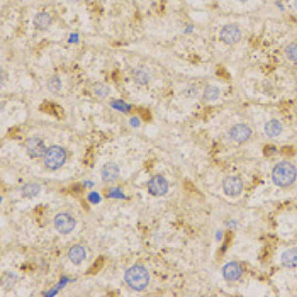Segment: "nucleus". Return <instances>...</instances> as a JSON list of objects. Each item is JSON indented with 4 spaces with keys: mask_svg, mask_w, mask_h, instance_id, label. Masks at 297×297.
Returning a JSON list of instances; mask_svg holds the SVG:
<instances>
[{
    "mask_svg": "<svg viewBox=\"0 0 297 297\" xmlns=\"http://www.w3.org/2000/svg\"><path fill=\"white\" fill-rule=\"evenodd\" d=\"M238 2H241V3H245V2H248V0H238Z\"/></svg>",
    "mask_w": 297,
    "mask_h": 297,
    "instance_id": "nucleus-26",
    "label": "nucleus"
},
{
    "mask_svg": "<svg viewBox=\"0 0 297 297\" xmlns=\"http://www.w3.org/2000/svg\"><path fill=\"white\" fill-rule=\"evenodd\" d=\"M33 26L39 31H46L53 26V17L48 12H38L33 19Z\"/></svg>",
    "mask_w": 297,
    "mask_h": 297,
    "instance_id": "nucleus-13",
    "label": "nucleus"
},
{
    "mask_svg": "<svg viewBox=\"0 0 297 297\" xmlns=\"http://www.w3.org/2000/svg\"><path fill=\"white\" fill-rule=\"evenodd\" d=\"M85 258H87V248L83 247V245H80V243H75V245H71L70 247V249H68V260H70V263H73V265H82L83 261H85Z\"/></svg>",
    "mask_w": 297,
    "mask_h": 297,
    "instance_id": "nucleus-12",
    "label": "nucleus"
},
{
    "mask_svg": "<svg viewBox=\"0 0 297 297\" xmlns=\"http://www.w3.org/2000/svg\"><path fill=\"white\" fill-rule=\"evenodd\" d=\"M68 2H70V3H80L82 0H68Z\"/></svg>",
    "mask_w": 297,
    "mask_h": 297,
    "instance_id": "nucleus-24",
    "label": "nucleus"
},
{
    "mask_svg": "<svg viewBox=\"0 0 297 297\" xmlns=\"http://www.w3.org/2000/svg\"><path fill=\"white\" fill-rule=\"evenodd\" d=\"M119 175H121V168H119L117 163H112V161L105 163L100 170V177L104 184H114L119 178Z\"/></svg>",
    "mask_w": 297,
    "mask_h": 297,
    "instance_id": "nucleus-11",
    "label": "nucleus"
},
{
    "mask_svg": "<svg viewBox=\"0 0 297 297\" xmlns=\"http://www.w3.org/2000/svg\"><path fill=\"white\" fill-rule=\"evenodd\" d=\"M263 131H265V136L277 138V136H280V134H282L284 126H282V122H280L279 119H268V121L265 122V126H263Z\"/></svg>",
    "mask_w": 297,
    "mask_h": 297,
    "instance_id": "nucleus-14",
    "label": "nucleus"
},
{
    "mask_svg": "<svg viewBox=\"0 0 297 297\" xmlns=\"http://www.w3.org/2000/svg\"><path fill=\"white\" fill-rule=\"evenodd\" d=\"M228 136L231 141L238 143V145H243V143L251 140L253 129L249 128L248 124H245V122H236V124H233L231 128L228 129Z\"/></svg>",
    "mask_w": 297,
    "mask_h": 297,
    "instance_id": "nucleus-4",
    "label": "nucleus"
},
{
    "mask_svg": "<svg viewBox=\"0 0 297 297\" xmlns=\"http://www.w3.org/2000/svg\"><path fill=\"white\" fill-rule=\"evenodd\" d=\"M149 280H151V275H149L148 268L143 265H133L124 272V282L133 291H145L149 285Z\"/></svg>",
    "mask_w": 297,
    "mask_h": 297,
    "instance_id": "nucleus-2",
    "label": "nucleus"
},
{
    "mask_svg": "<svg viewBox=\"0 0 297 297\" xmlns=\"http://www.w3.org/2000/svg\"><path fill=\"white\" fill-rule=\"evenodd\" d=\"M221 95V90L216 85H205L204 92H202V100L204 102H216Z\"/></svg>",
    "mask_w": 297,
    "mask_h": 297,
    "instance_id": "nucleus-18",
    "label": "nucleus"
},
{
    "mask_svg": "<svg viewBox=\"0 0 297 297\" xmlns=\"http://www.w3.org/2000/svg\"><path fill=\"white\" fill-rule=\"evenodd\" d=\"M92 94L97 99H107L110 94V87L104 82H97V83H94V87H92Z\"/></svg>",
    "mask_w": 297,
    "mask_h": 297,
    "instance_id": "nucleus-19",
    "label": "nucleus"
},
{
    "mask_svg": "<svg viewBox=\"0 0 297 297\" xmlns=\"http://www.w3.org/2000/svg\"><path fill=\"white\" fill-rule=\"evenodd\" d=\"M223 192L228 197H238L243 192V180L238 175H228L223 180Z\"/></svg>",
    "mask_w": 297,
    "mask_h": 297,
    "instance_id": "nucleus-9",
    "label": "nucleus"
},
{
    "mask_svg": "<svg viewBox=\"0 0 297 297\" xmlns=\"http://www.w3.org/2000/svg\"><path fill=\"white\" fill-rule=\"evenodd\" d=\"M292 7H294V9L297 10V0H294V2H292Z\"/></svg>",
    "mask_w": 297,
    "mask_h": 297,
    "instance_id": "nucleus-25",
    "label": "nucleus"
},
{
    "mask_svg": "<svg viewBox=\"0 0 297 297\" xmlns=\"http://www.w3.org/2000/svg\"><path fill=\"white\" fill-rule=\"evenodd\" d=\"M19 282V275L17 273H14V272H5L2 275V287L5 289H10V287H14L15 284Z\"/></svg>",
    "mask_w": 297,
    "mask_h": 297,
    "instance_id": "nucleus-21",
    "label": "nucleus"
},
{
    "mask_svg": "<svg viewBox=\"0 0 297 297\" xmlns=\"http://www.w3.org/2000/svg\"><path fill=\"white\" fill-rule=\"evenodd\" d=\"M24 149H26V154L33 160H38V158H43L45 156V151H46V145H45V140L39 136H31L27 138L26 143H24Z\"/></svg>",
    "mask_w": 297,
    "mask_h": 297,
    "instance_id": "nucleus-6",
    "label": "nucleus"
},
{
    "mask_svg": "<svg viewBox=\"0 0 297 297\" xmlns=\"http://www.w3.org/2000/svg\"><path fill=\"white\" fill-rule=\"evenodd\" d=\"M131 126H133V128H138V126H140V119H138V117H131Z\"/></svg>",
    "mask_w": 297,
    "mask_h": 297,
    "instance_id": "nucleus-23",
    "label": "nucleus"
},
{
    "mask_svg": "<svg viewBox=\"0 0 297 297\" xmlns=\"http://www.w3.org/2000/svg\"><path fill=\"white\" fill-rule=\"evenodd\" d=\"M241 277H243V267L238 261H229V263H226L223 267V279L226 282L229 284L238 282Z\"/></svg>",
    "mask_w": 297,
    "mask_h": 297,
    "instance_id": "nucleus-10",
    "label": "nucleus"
},
{
    "mask_svg": "<svg viewBox=\"0 0 297 297\" xmlns=\"http://www.w3.org/2000/svg\"><path fill=\"white\" fill-rule=\"evenodd\" d=\"M297 178V168L289 161H279L272 168V182L280 189H289Z\"/></svg>",
    "mask_w": 297,
    "mask_h": 297,
    "instance_id": "nucleus-1",
    "label": "nucleus"
},
{
    "mask_svg": "<svg viewBox=\"0 0 297 297\" xmlns=\"http://www.w3.org/2000/svg\"><path fill=\"white\" fill-rule=\"evenodd\" d=\"M219 39L224 45H238L241 41V29L238 24H226L219 31Z\"/></svg>",
    "mask_w": 297,
    "mask_h": 297,
    "instance_id": "nucleus-7",
    "label": "nucleus"
},
{
    "mask_svg": "<svg viewBox=\"0 0 297 297\" xmlns=\"http://www.w3.org/2000/svg\"><path fill=\"white\" fill-rule=\"evenodd\" d=\"M133 80L136 82L138 85H141V87L149 85V82H151V73H149L148 68L140 66V68H136L133 71Z\"/></svg>",
    "mask_w": 297,
    "mask_h": 297,
    "instance_id": "nucleus-15",
    "label": "nucleus"
},
{
    "mask_svg": "<svg viewBox=\"0 0 297 297\" xmlns=\"http://www.w3.org/2000/svg\"><path fill=\"white\" fill-rule=\"evenodd\" d=\"M46 87H48V90H50V92L58 94L59 90H61V87H63V82H61V78H59V75H51V77L48 78V82H46Z\"/></svg>",
    "mask_w": 297,
    "mask_h": 297,
    "instance_id": "nucleus-20",
    "label": "nucleus"
},
{
    "mask_svg": "<svg viewBox=\"0 0 297 297\" xmlns=\"http://www.w3.org/2000/svg\"><path fill=\"white\" fill-rule=\"evenodd\" d=\"M280 261L285 268H297V248H289L285 249L280 256Z\"/></svg>",
    "mask_w": 297,
    "mask_h": 297,
    "instance_id": "nucleus-16",
    "label": "nucleus"
},
{
    "mask_svg": "<svg viewBox=\"0 0 297 297\" xmlns=\"http://www.w3.org/2000/svg\"><path fill=\"white\" fill-rule=\"evenodd\" d=\"M68 160V153L63 146L59 145H51L46 148L45 156H43V163H45L46 170H51V172H56V170L61 168L63 165Z\"/></svg>",
    "mask_w": 297,
    "mask_h": 297,
    "instance_id": "nucleus-3",
    "label": "nucleus"
},
{
    "mask_svg": "<svg viewBox=\"0 0 297 297\" xmlns=\"http://www.w3.org/2000/svg\"><path fill=\"white\" fill-rule=\"evenodd\" d=\"M146 187H148V192L151 194V196L161 197V196H166V192H168L170 189V184L163 175H154L148 180Z\"/></svg>",
    "mask_w": 297,
    "mask_h": 297,
    "instance_id": "nucleus-8",
    "label": "nucleus"
},
{
    "mask_svg": "<svg viewBox=\"0 0 297 297\" xmlns=\"http://www.w3.org/2000/svg\"><path fill=\"white\" fill-rule=\"evenodd\" d=\"M284 53H285V58H287L289 61L297 63V41L289 43V45L285 46Z\"/></svg>",
    "mask_w": 297,
    "mask_h": 297,
    "instance_id": "nucleus-22",
    "label": "nucleus"
},
{
    "mask_svg": "<svg viewBox=\"0 0 297 297\" xmlns=\"http://www.w3.org/2000/svg\"><path fill=\"white\" fill-rule=\"evenodd\" d=\"M41 184H38V182H29V184H26L24 187L21 189V194L26 199H34V197H38L39 194H41Z\"/></svg>",
    "mask_w": 297,
    "mask_h": 297,
    "instance_id": "nucleus-17",
    "label": "nucleus"
},
{
    "mask_svg": "<svg viewBox=\"0 0 297 297\" xmlns=\"http://www.w3.org/2000/svg\"><path fill=\"white\" fill-rule=\"evenodd\" d=\"M53 226L59 235H70L77 228V221L70 212H58L53 219Z\"/></svg>",
    "mask_w": 297,
    "mask_h": 297,
    "instance_id": "nucleus-5",
    "label": "nucleus"
}]
</instances>
